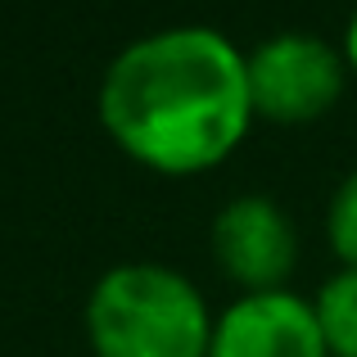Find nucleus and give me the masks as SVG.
Here are the masks:
<instances>
[{
    "label": "nucleus",
    "mask_w": 357,
    "mask_h": 357,
    "mask_svg": "<svg viewBox=\"0 0 357 357\" xmlns=\"http://www.w3.org/2000/svg\"><path fill=\"white\" fill-rule=\"evenodd\" d=\"M253 118L244 54L213 27L140 36L109 63L100 122L136 163L167 176L204 172L244 140Z\"/></svg>",
    "instance_id": "obj_1"
},
{
    "label": "nucleus",
    "mask_w": 357,
    "mask_h": 357,
    "mask_svg": "<svg viewBox=\"0 0 357 357\" xmlns=\"http://www.w3.org/2000/svg\"><path fill=\"white\" fill-rule=\"evenodd\" d=\"M294 227L289 218L262 195L231 199L213 222V253L222 271L249 294L280 289V280L294 271Z\"/></svg>",
    "instance_id": "obj_4"
},
{
    "label": "nucleus",
    "mask_w": 357,
    "mask_h": 357,
    "mask_svg": "<svg viewBox=\"0 0 357 357\" xmlns=\"http://www.w3.org/2000/svg\"><path fill=\"white\" fill-rule=\"evenodd\" d=\"M86 335L96 357H208L213 321L181 271L127 262L91 289Z\"/></svg>",
    "instance_id": "obj_2"
},
{
    "label": "nucleus",
    "mask_w": 357,
    "mask_h": 357,
    "mask_svg": "<svg viewBox=\"0 0 357 357\" xmlns=\"http://www.w3.org/2000/svg\"><path fill=\"white\" fill-rule=\"evenodd\" d=\"M312 312L331 357H357V267H344L335 280H326Z\"/></svg>",
    "instance_id": "obj_6"
},
{
    "label": "nucleus",
    "mask_w": 357,
    "mask_h": 357,
    "mask_svg": "<svg viewBox=\"0 0 357 357\" xmlns=\"http://www.w3.org/2000/svg\"><path fill=\"white\" fill-rule=\"evenodd\" d=\"M208 357H331L312 303L267 289L244 294L213 326Z\"/></svg>",
    "instance_id": "obj_5"
},
{
    "label": "nucleus",
    "mask_w": 357,
    "mask_h": 357,
    "mask_svg": "<svg viewBox=\"0 0 357 357\" xmlns=\"http://www.w3.org/2000/svg\"><path fill=\"white\" fill-rule=\"evenodd\" d=\"M344 50H349V63L357 68V14H353V23H349V36H344Z\"/></svg>",
    "instance_id": "obj_8"
},
{
    "label": "nucleus",
    "mask_w": 357,
    "mask_h": 357,
    "mask_svg": "<svg viewBox=\"0 0 357 357\" xmlns=\"http://www.w3.org/2000/svg\"><path fill=\"white\" fill-rule=\"evenodd\" d=\"M326 231H331V244H335V253L344 258V267H357V172L335 190Z\"/></svg>",
    "instance_id": "obj_7"
},
{
    "label": "nucleus",
    "mask_w": 357,
    "mask_h": 357,
    "mask_svg": "<svg viewBox=\"0 0 357 357\" xmlns=\"http://www.w3.org/2000/svg\"><path fill=\"white\" fill-rule=\"evenodd\" d=\"M253 114L267 122H312L340 100L344 59L312 32H285L244 59Z\"/></svg>",
    "instance_id": "obj_3"
}]
</instances>
